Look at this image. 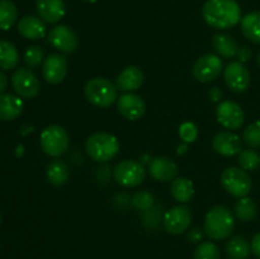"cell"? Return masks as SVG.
<instances>
[{"label": "cell", "instance_id": "1", "mask_svg": "<svg viewBox=\"0 0 260 259\" xmlns=\"http://www.w3.org/2000/svg\"><path fill=\"white\" fill-rule=\"evenodd\" d=\"M202 17L215 29H230L241 22V9L235 0H207Z\"/></svg>", "mask_w": 260, "mask_h": 259}, {"label": "cell", "instance_id": "2", "mask_svg": "<svg viewBox=\"0 0 260 259\" xmlns=\"http://www.w3.org/2000/svg\"><path fill=\"white\" fill-rule=\"evenodd\" d=\"M235 220L230 208L225 206H215L207 212L205 217L203 231L212 240H222L233 234Z\"/></svg>", "mask_w": 260, "mask_h": 259}, {"label": "cell", "instance_id": "3", "mask_svg": "<svg viewBox=\"0 0 260 259\" xmlns=\"http://www.w3.org/2000/svg\"><path fill=\"white\" fill-rule=\"evenodd\" d=\"M86 154L91 160L106 163L113 159L119 151V142L116 136L108 132H95L90 135L85 142Z\"/></svg>", "mask_w": 260, "mask_h": 259}, {"label": "cell", "instance_id": "4", "mask_svg": "<svg viewBox=\"0 0 260 259\" xmlns=\"http://www.w3.org/2000/svg\"><path fill=\"white\" fill-rule=\"evenodd\" d=\"M84 94L93 106L108 108L118 99V88L108 79L93 78L86 83Z\"/></svg>", "mask_w": 260, "mask_h": 259}, {"label": "cell", "instance_id": "5", "mask_svg": "<svg viewBox=\"0 0 260 259\" xmlns=\"http://www.w3.org/2000/svg\"><path fill=\"white\" fill-rule=\"evenodd\" d=\"M69 144L70 139L68 131L58 124H50L41 132V149L48 156L57 157L65 154L66 150L69 149Z\"/></svg>", "mask_w": 260, "mask_h": 259}, {"label": "cell", "instance_id": "6", "mask_svg": "<svg viewBox=\"0 0 260 259\" xmlns=\"http://www.w3.org/2000/svg\"><path fill=\"white\" fill-rule=\"evenodd\" d=\"M221 183L229 195L238 198L248 197L253 188L250 175L246 173V170L236 167H231L223 170L221 174Z\"/></svg>", "mask_w": 260, "mask_h": 259}, {"label": "cell", "instance_id": "7", "mask_svg": "<svg viewBox=\"0 0 260 259\" xmlns=\"http://www.w3.org/2000/svg\"><path fill=\"white\" fill-rule=\"evenodd\" d=\"M12 86L20 98L32 99L40 94L41 83L32 69L19 68L12 75Z\"/></svg>", "mask_w": 260, "mask_h": 259}, {"label": "cell", "instance_id": "8", "mask_svg": "<svg viewBox=\"0 0 260 259\" xmlns=\"http://www.w3.org/2000/svg\"><path fill=\"white\" fill-rule=\"evenodd\" d=\"M146 177V170L136 160H123L113 170V178L123 187H137Z\"/></svg>", "mask_w": 260, "mask_h": 259}, {"label": "cell", "instance_id": "9", "mask_svg": "<svg viewBox=\"0 0 260 259\" xmlns=\"http://www.w3.org/2000/svg\"><path fill=\"white\" fill-rule=\"evenodd\" d=\"M222 60L215 53H206L196 61L193 66V76L200 83H211L222 73Z\"/></svg>", "mask_w": 260, "mask_h": 259}, {"label": "cell", "instance_id": "10", "mask_svg": "<svg viewBox=\"0 0 260 259\" xmlns=\"http://www.w3.org/2000/svg\"><path fill=\"white\" fill-rule=\"evenodd\" d=\"M192 222V211L187 205L174 206L164 215L165 230L172 235H180L188 230Z\"/></svg>", "mask_w": 260, "mask_h": 259}, {"label": "cell", "instance_id": "11", "mask_svg": "<svg viewBox=\"0 0 260 259\" xmlns=\"http://www.w3.org/2000/svg\"><path fill=\"white\" fill-rule=\"evenodd\" d=\"M223 80L234 93H243L250 85V73L245 63L233 61L223 69Z\"/></svg>", "mask_w": 260, "mask_h": 259}, {"label": "cell", "instance_id": "12", "mask_svg": "<svg viewBox=\"0 0 260 259\" xmlns=\"http://www.w3.org/2000/svg\"><path fill=\"white\" fill-rule=\"evenodd\" d=\"M48 43L62 53H73L79 46L76 33L68 25H56L48 33Z\"/></svg>", "mask_w": 260, "mask_h": 259}, {"label": "cell", "instance_id": "13", "mask_svg": "<svg viewBox=\"0 0 260 259\" xmlns=\"http://www.w3.org/2000/svg\"><path fill=\"white\" fill-rule=\"evenodd\" d=\"M217 121L225 128L238 130L243 126L245 121V113L238 103L233 101H222L216 109Z\"/></svg>", "mask_w": 260, "mask_h": 259}, {"label": "cell", "instance_id": "14", "mask_svg": "<svg viewBox=\"0 0 260 259\" xmlns=\"http://www.w3.org/2000/svg\"><path fill=\"white\" fill-rule=\"evenodd\" d=\"M68 74V60L61 53H50L42 62V75L50 84H60Z\"/></svg>", "mask_w": 260, "mask_h": 259}, {"label": "cell", "instance_id": "15", "mask_svg": "<svg viewBox=\"0 0 260 259\" xmlns=\"http://www.w3.org/2000/svg\"><path fill=\"white\" fill-rule=\"evenodd\" d=\"M117 108L124 118L129 121H137L146 112V104L144 99L134 93H124L117 99Z\"/></svg>", "mask_w": 260, "mask_h": 259}, {"label": "cell", "instance_id": "16", "mask_svg": "<svg viewBox=\"0 0 260 259\" xmlns=\"http://www.w3.org/2000/svg\"><path fill=\"white\" fill-rule=\"evenodd\" d=\"M212 147L217 154L222 156H234L240 154L243 150V142L240 137L234 132L222 131L213 137Z\"/></svg>", "mask_w": 260, "mask_h": 259}, {"label": "cell", "instance_id": "17", "mask_svg": "<svg viewBox=\"0 0 260 259\" xmlns=\"http://www.w3.org/2000/svg\"><path fill=\"white\" fill-rule=\"evenodd\" d=\"M36 9L43 22L55 24L65 17L66 5L63 0H37Z\"/></svg>", "mask_w": 260, "mask_h": 259}, {"label": "cell", "instance_id": "18", "mask_svg": "<svg viewBox=\"0 0 260 259\" xmlns=\"http://www.w3.org/2000/svg\"><path fill=\"white\" fill-rule=\"evenodd\" d=\"M150 175L159 182H169L178 174V165L167 156H157L149 165Z\"/></svg>", "mask_w": 260, "mask_h": 259}, {"label": "cell", "instance_id": "19", "mask_svg": "<svg viewBox=\"0 0 260 259\" xmlns=\"http://www.w3.org/2000/svg\"><path fill=\"white\" fill-rule=\"evenodd\" d=\"M144 83V73L137 66H127L118 74L116 79V85L119 90L132 93L137 90Z\"/></svg>", "mask_w": 260, "mask_h": 259}, {"label": "cell", "instance_id": "20", "mask_svg": "<svg viewBox=\"0 0 260 259\" xmlns=\"http://www.w3.org/2000/svg\"><path fill=\"white\" fill-rule=\"evenodd\" d=\"M18 32L27 40H40L46 36L45 22L40 17L25 15L18 23Z\"/></svg>", "mask_w": 260, "mask_h": 259}, {"label": "cell", "instance_id": "21", "mask_svg": "<svg viewBox=\"0 0 260 259\" xmlns=\"http://www.w3.org/2000/svg\"><path fill=\"white\" fill-rule=\"evenodd\" d=\"M24 104L19 95L14 94H0V119L13 121L22 114Z\"/></svg>", "mask_w": 260, "mask_h": 259}, {"label": "cell", "instance_id": "22", "mask_svg": "<svg viewBox=\"0 0 260 259\" xmlns=\"http://www.w3.org/2000/svg\"><path fill=\"white\" fill-rule=\"evenodd\" d=\"M212 45L218 56L223 58L234 57L239 50L235 38L230 35H226V33H217V35L213 36Z\"/></svg>", "mask_w": 260, "mask_h": 259}, {"label": "cell", "instance_id": "23", "mask_svg": "<svg viewBox=\"0 0 260 259\" xmlns=\"http://www.w3.org/2000/svg\"><path fill=\"white\" fill-rule=\"evenodd\" d=\"M170 195L175 201L180 203H187L192 200L194 195V185L188 178H177L170 185Z\"/></svg>", "mask_w": 260, "mask_h": 259}, {"label": "cell", "instance_id": "24", "mask_svg": "<svg viewBox=\"0 0 260 259\" xmlns=\"http://www.w3.org/2000/svg\"><path fill=\"white\" fill-rule=\"evenodd\" d=\"M226 253L230 259H248L251 253L250 244L244 235H235L226 244Z\"/></svg>", "mask_w": 260, "mask_h": 259}, {"label": "cell", "instance_id": "25", "mask_svg": "<svg viewBox=\"0 0 260 259\" xmlns=\"http://www.w3.org/2000/svg\"><path fill=\"white\" fill-rule=\"evenodd\" d=\"M241 32L251 42L260 45V12H251L241 19Z\"/></svg>", "mask_w": 260, "mask_h": 259}, {"label": "cell", "instance_id": "26", "mask_svg": "<svg viewBox=\"0 0 260 259\" xmlns=\"http://www.w3.org/2000/svg\"><path fill=\"white\" fill-rule=\"evenodd\" d=\"M19 62V53L12 42L0 40V69L12 70Z\"/></svg>", "mask_w": 260, "mask_h": 259}, {"label": "cell", "instance_id": "27", "mask_svg": "<svg viewBox=\"0 0 260 259\" xmlns=\"http://www.w3.org/2000/svg\"><path fill=\"white\" fill-rule=\"evenodd\" d=\"M46 174H47V179L51 184L61 187V185L68 183L70 173H69V168L65 163L61 161V160H53L47 167Z\"/></svg>", "mask_w": 260, "mask_h": 259}, {"label": "cell", "instance_id": "28", "mask_svg": "<svg viewBox=\"0 0 260 259\" xmlns=\"http://www.w3.org/2000/svg\"><path fill=\"white\" fill-rule=\"evenodd\" d=\"M18 18V9L10 0H0V29L8 30L14 25Z\"/></svg>", "mask_w": 260, "mask_h": 259}, {"label": "cell", "instance_id": "29", "mask_svg": "<svg viewBox=\"0 0 260 259\" xmlns=\"http://www.w3.org/2000/svg\"><path fill=\"white\" fill-rule=\"evenodd\" d=\"M258 213V208H256L255 202L249 197H243L238 201L235 206V215L240 221H249L254 220Z\"/></svg>", "mask_w": 260, "mask_h": 259}, {"label": "cell", "instance_id": "30", "mask_svg": "<svg viewBox=\"0 0 260 259\" xmlns=\"http://www.w3.org/2000/svg\"><path fill=\"white\" fill-rule=\"evenodd\" d=\"M238 161L241 169L254 172L260 167V155L253 149L241 150L240 154H239Z\"/></svg>", "mask_w": 260, "mask_h": 259}, {"label": "cell", "instance_id": "31", "mask_svg": "<svg viewBox=\"0 0 260 259\" xmlns=\"http://www.w3.org/2000/svg\"><path fill=\"white\" fill-rule=\"evenodd\" d=\"M194 259H221L220 248L212 241H203L198 244L193 254Z\"/></svg>", "mask_w": 260, "mask_h": 259}, {"label": "cell", "instance_id": "32", "mask_svg": "<svg viewBox=\"0 0 260 259\" xmlns=\"http://www.w3.org/2000/svg\"><path fill=\"white\" fill-rule=\"evenodd\" d=\"M243 141L251 149L260 147V121L249 124L243 131Z\"/></svg>", "mask_w": 260, "mask_h": 259}, {"label": "cell", "instance_id": "33", "mask_svg": "<svg viewBox=\"0 0 260 259\" xmlns=\"http://www.w3.org/2000/svg\"><path fill=\"white\" fill-rule=\"evenodd\" d=\"M23 60H24L25 66L28 69H36L43 62V50L37 45L29 46V47L25 50L24 56H23Z\"/></svg>", "mask_w": 260, "mask_h": 259}, {"label": "cell", "instance_id": "34", "mask_svg": "<svg viewBox=\"0 0 260 259\" xmlns=\"http://www.w3.org/2000/svg\"><path fill=\"white\" fill-rule=\"evenodd\" d=\"M154 195L149 190H139L132 196L131 203L136 210L139 211H147L154 205Z\"/></svg>", "mask_w": 260, "mask_h": 259}, {"label": "cell", "instance_id": "35", "mask_svg": "<svg viewBox=\"0 0 260 259\" xmlns=\"http://www.w3.org/2000/svg\"><path fill=\"white\" fill-rule=\"evenodd\" d=\"M179 136L184 142H194L198 137V128L192 122H184L179 127Z\"/></svg>", "mask_w": 260, "mask_h": 259}, {"label": "cell", "instance_id": "36", "mask_svg": "<svg viewBox=\"0 0 260 259\" xmlns=\"http://www.w3.org/2000/svg\"><path fill=\"white\" fill-rule=\"evenodd\" d=\"M187 239L189 243H200L203 239V231L200 228H192L187 234Z\"/></svg>", "mask_w": 260, "mask_h": 259}, {"label": "cell", "instance_id": "37", "mask_svg": "<svg viewBox=\"0 0 260 259\" xmlns=\"http://www.w3.org/2000/svg\"><path fill=\"white\" fill-rule=\"evenodd\" d=\"M236 56H238V58L240 62L245 63L250 60L251 56H253V52H251L250 47H248V46H243V47H239Z\"/></svg>", "mask_w": 260, "mask_h": 259}, {"label": "cell", "instance_id": "38", "mask_svg": "<svg viewBox=\"0 0 260 259\" xmlns=\"http://www.w3.org/2000/svg\"><path fill=\"white\" fill-rule=\"evenodd\" d=\"M250 248L254 255L258 259H260V233L255 234V235L253 236V240H251L250 243Z\"/></svg>", "mask_w": 260, "mask_h": 259}, {"label": "cell", "instance_id": "39", "mask_svg": "<svg viewBox=\"0 0 260 259\" xmlns=\"http://www.w3.org/2000/svg\"><path fill=\"white\" fill-rule=\"evenodd\" d=\"M222 91H221L220 88H212L210 91H208V98L212 102H220L222 99Z\"/></svg>", "mask_w": 260, "mask_h": 259}, {"label": "cell", "instance_id": "40", "mask_svg": "<svg viewBox=\"0 0 260 259\" xmlns=\"http://www.w3.org/2000/svg\"><path fill=\"white\" fill-rule=\"evenodd\" d=\"M8 86V79L3 71H0V94L4 93V90Z\"/></svg>", "mask_w": 260, "mask_h": 259}, {"label": "cell", "instance_id": "41", "mask_svg": "<svg viewBox=\"0 0 260 259\" xmlns=\"http://www.w3.org/2000/svg\"><path fill=\"white\" fill-rule=\"evenodd\" d=\"M85 2H88V3H95V2H98V0H85Z\"/></svg>", "mask_w": 260, "mask_h": 259}, {"label": "cell", "instance_id": "42", "mask_svg": "<svg viewBox=\"0 0 260 259\" xmlns=\"http://www.w3.org/2000/svg\"><path fill=\"white\" fill-rule=\"evenodd\" d=\"M258 63H259V66H260V52H259V56H258Z\"/></svg>", "mask_w": 260, "mask_h": 259}, {"label": "cell", "instance_id": "43", "mask_svg": "<svg viewBox=\"0 0 260 259\" xmlns=\"http://www.w3.org/2000/svg\"><path fill=\"white\" fill-rule=\"evenodd\" d=\"M0 221H2V215H0Z\"/></svg>", "mask_w": 260, "mask_h": 259}]
</instances>
